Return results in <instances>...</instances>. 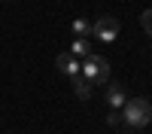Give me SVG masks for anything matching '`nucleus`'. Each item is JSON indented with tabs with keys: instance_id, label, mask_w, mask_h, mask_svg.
Instances as JSON below:
<instances>
[{
	"instance_id": "39448f33",
	"label": "nucleus",
	"mask_w": 152,
	"mask_h": 134,
	"mask_svg": "<svg viewBox=\"0 0 152 134\" xmlns=\"http://www.w3.org/2000/svg\"><path fill=\"white\" fill-rule=\"evenodd\" d=\"M125 101H128V97H125V89L119 82H110L107 85V104L110 107H125Z\"/></svg>"
},
{
	"instance_id": "7ed1b4c3",
	"label": "nucleus",
	"mask_w": 152,
	"mask_h": 134,
	"mask_svg": "<svg viewBox=\"0 0 152 134\" xmlns=\"http://www.w3.org/2000/svg\"><path fill=\"white\" fill-rule=\"evenodd\" d=\"M119 21L116 18H113V15H104V18H97L94 24H91V34L97 37V40H104V43H113V40H116V37H119Z\"/></svg>"
},
{
	"instance_id": "20e7f679",
	"label": "nucleus",
	"mask_w": 152,
	"mask_h": 134,
	"mask_svg": "<svg viewBox=\"0 0 152 134\" xmlns=\"http://www.w3.org/2000/svg\"><path fill=\"white\" fill-rule=\"evenodd\" d=\"M55 67H58L61 73H67L70 79H76V76L82 73V64H79V61H76V58H73L70 52H61V55L55 58Z\"/></svg>"
},
{
	"instance_id": "6e6552de",
	"label": "nucleus",
	"mask_w": 152,
	"mask_h": 134,
	"mask_svg": "<svg viewBox=\"0 0 152 134\" xmlns=\"http://www.w3.org/2000/svg\"><path fill=\"white\" fill-rule=\"evenodd\" d=\"M70 55H76V58H88V55H91V46H88L85 40H73Z\"/></svg>"
},
{
	"instance_id": "f03ea898",
	"label": "nucleus",
	"mask_w": 152,
	"mask_h": 134,
	"mask_svg": "<svg viewBox=\"0 0 152 134\" xmlns=\"http://www.w3.org/2000/svg\"><path fill=\"white\" fill-rule=\"evenodd\" d=\"M82 79H88L91 85L107 82V79H110V61L100 58V55H88L85 64H82Z\"/></svg>"
},
{
	"instance_id": "1a4fd4ad",
	"label": "nucleus",
	"mask_w": 152,
	"mask_h": 134,
	"mask_svg": "<svg viewBox=\"0 0 152 134\" xmlns=\"http://www.w3.org/2000/svg\"><path fill=\"white\" fill-rule=\"evenodd\" d=\"M140 21H143V28H146V34L152 37V9H146L143 15H140Z\"/></svg>"
},
{
	"instance_id": "423d86ee",
	"label": "nucleus",
	"mask_w": 152,
	"mask_h": 134,
	"mask_svg": "<svg viewBox=\"0 0 152 134\" xmlns=\"http://www.w3.org/2000/svg\"><path fill=\"white\" fill-rule=\"evenodd\" d=\"M91 89H94V85L88 82V79H82V73L73 79V92H76V97H82V101H85V97H91Z\"/></svg>"
},
{
	"instance_id": "0eeeda50",
	"label": "nucleus",
	"mask_w": 152,
	"mask_h": 134,
	"mask_svg": "<svg viewBox=\"0 0 152 134\" xmlns=\"http://www.w3.org/2000/svg\"><path fill=\"white\" fill-rule=\"evenodd\" d=\"M70 31L76 34V40H85V37H91V21H85V18H76L70 24Z\"/></svg>"
},
{
	"instance_id": "f257e3e1",
	"label": "nucleus",
	"mask_w": 152,
	"mask_h": 134,
	"mask_svg": "<svg viewBox=\"0 0 152 134\" xmlns=\"http://www.w3.org/2000/svg\"><path fill=\"white\" fill-rule=\"evenodd\" d=\"M122 119L128 128H146L152 122V104L146 97H134V101H125L122 107Z\"/></svg>"
}]
</instances>
